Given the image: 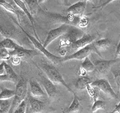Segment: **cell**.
Instances as JSON below:
<instances>
[{"label":"cell","mask_w":120,"mask_h":113,"mask_svg":"<svg viewBox=\"0 0 120 113\" xmlns=\"http://www.w3.org/2000/svg\"><path fill=\"white\" fill-rule=\"evenodd\" d=\"M70 27H71V25L63 24L62 25H61L57 28L51 29L50 31L48 32L47 37L46 40H45L44 43L43 44V46L44 48H47L52 41H53L56 39L62 36L64 34L66 33L68 30L70 29Z\"/></svg>","instance_id":"cell-9"},{"label":"cell","mask_w":120,"mask_h":113,"mask_svg":"<svg viewBox=\"0 0 120 113\" xmlns=\"http://www.w3.org/2000/svg\"><path fill=\"white\" fill-rule=\"evenodd\" d=\"M95 39V37L94 36L84 33L81 38L77 39L75 42H74L71 46H69L66 49V54H68V55H70L73 54V53L76 52L77 51L80 50V49L87 46L88 44L92 43Z\"/></svg>","instance_id":"cell-8"},{"label":"cell","mask_w":120,"mask_h":113,"mask_svg":"<svg viewBox=\"0 0 120 113\" xmlns=\"http://www.w3.org/2000/svg\"><path fill=\"white\" fill-rule=\"evenodd\" d=\"M20 29H22V30L24 32V33L26 35V36L29 38L30 41H31V42L32 43V44L34 45V47H35L36 49H38V50L41 53H42V54L46 56L49 60H50L52 63H55L56 65H60V64L62 63V57H60V56L52 54V53H50V51H48L47 50L46 48H44L43 46V44L40 42V40H38L36 38L32 36L31 35H29V34L28 32H26L25 30L22 29V27H21V26H20Z\"/></svg>","instance_id":"cell-5"},{"label":"cell","mask_w":120,"mask_h":113,"mask_svg":"<svg viewBox=\"0 0 120 113\" xmlns=\"http://www.w3.org/2000/svg\"><path fill=\"white\" fill-rule=\"evenodd\" d=\"M29 84V94L31 96L38 98V99L41 97H44L46 96V93L44 91L42 88H41L38 81L34 80H30Z\"/></svg>","instance_id":"cell-13"},{"label":"cell","mask_w":120,"mask_h":113,"mask_svg":"<svg viewBox=\"0 0 120 113\" xmlns=\"http://www.w3.org/2000/svg\"><path fill=\"white\" fill-rule=\"evenodd\" d=\"M28 80L26 78H20L19 81L17 83L16 89H15V94L13 97L12 103L11 105V109L8 113H13L18 107V105L22 101L25 100V98L27 96L28 92Z\"/></svg>","instance_id":"cell-2"},{"label":"cell","mask_w":120,"mask_h":113,"mask_svg":"<svg viewBox=\"0 0 120 113\" xmlns=\"http://www.w3.org/2000/svg\"><path fill=\"white\" fill-rule=\"evenodd\" d=\"M41 69L43 71V73L46 75L49 80H50L53 84L56 83V84L62 85L68 89V90H69L70 92L74 93V91L70 88L69 85L67 84L65 80H64L61 73H59L58 69H56L55 66L47 63H41Z\"/></svg>","instance_id":"cell-1"},{"label":"cell","mask_w":120,"mask_h":113,"mask_svg":"<svg viewBox=\"0 0 120 113\" xmlns=\"http://www.w3.org/2000/svg\"><path fill=\"white\" fill-rule=\"evenodd\" d=\"M82 69H83L86 73L87 72H93L95 69V65L92 63V61L88 57H86L83 60V62L82 63L81 66Z\"/></svg>","instance_id":"cell-26"},{"label":"cell","mask_w":120,"mask_h":113,"mask_svg":"<svg viewBox=\"0 0 120 113\" xmlns=\"http://www.w3.org/2000/svg\"><path fill=\"white\" fill-rule=\"evenodd\" d=\"M92 82V78H90L88 75H85V76H80L75 82V87L78 90H84L86 89V86L88 85L91 84Z\"/></svg>","instance_id":"cell-18"},{"label":"cell","mask_w":120,"mask_h":113,"mask_svg":"<svg viewBox=\"0 0 120 113\" xmlns=\"http://www.w3.org/2000/svg\"><path fill=\"white\" fill-rule=\"evenodd\" d=\"M85 9H86V2L82 1V2H76L74 5H71L67 9V12L68 14L75 15V16H82Z\"/></svg>","instance_id":"cell-16"},{"label":"cell","mask_w":120,"mask_h":113,"mask_svg":"<svg viewBox=\"0 0 120 113\" xmlns=\"http://www.w3.org/2000/svg\"><path fill=\"white\" fill-rule=\"evenodd\" d=\"M94 52L95 53V49L92 42L91 44H88L87 46H86L84 48L80 49V50L77 51L76 52L73 53V54H71L70 55H66L65 56L62 57V63L65 61H68V60H84L86 57H88L90 54H92Z\"/></svg>","instance_id":"cell-6"},{"label":"cell","mask_w":120,"mask_h":113,"mask_svg":"<svg viewBox=\"0 0 120 113\" xmlns=\"http://www.w3.org/2000/svg\"><path fill=\"white\" fill-rule=\"evenodd\" d=\"M86 89L87 90L88 93L90 95V97H92L93 102H95L98 100V98L99 97L100 90L98 89L97 88H95V87L92 86L90 84L86 86Z\"/></svg>","instance_id":"cell-24"},{"label":"cell","mask_w":120,"mask_h":113,"mask_svg":"<svg viewBox=\"0 0 120 113\" xmlns=\"http://www.w3.org/2000/svg\"><path fill=\"white\" fill-rule=\"evenodd\" d=\"M0 6H2L4 9H5L7 11H8V12L16 15L19 22H20V14H19V12H18V10H17L16 8H15L11 4L6 2L5 0H0Z\"/></svg>","instance_id":"cell-21"},{"label":"cell","mask_w":120,"mask_h":113,"mask_svg":"<svg viewBox=\"0 0 120 113\" xmlns=\"http://www.w3.org/2000/svg\"><path fill=\"white\" fill-rule=\"evenodd\" d=\"M12 103V98L8 100L0 99V113H8Z\"/></svg>","instance_id":"cell-23"},{"label":"cell","mask_w":120,"mask_h":113,"mask_svg":"<svg viewBox=\"0 0 120 113\" xmlns=\"http://www.w3.org/2000/svg\"><path fill=\"white\" fill-rule=\"evenodd\" d=\"M89 1H92V0H83V2H86V3L87 2H89Z\"/></svg>","instance_id":"cell-39"},{"label":"cell","mask_w":120,"mask_h":113,"mask_svg":"<svg viewBox=\"0 0 120 113\" xmlns=\"http://www.w3.org/2000/svg\"><path fill=\"white\" fill-rule=\"evenodd\" d=\"M114 77H115V79H116V84H117V88H118V90L119 92V84H120V75H119V71L117 70L116 71V74H114Z\"/></svg>","instance_id":"cell-31"},{"label":"cell","mask_w":120,"mask_h":113,"mask_svg":"<svg viewBox=\"0 0 120 113\" xmlns=\"http://www.w3.org/2000/svg\"><path fill=\"white\" fill-rule=\"evenodd\" d=\"M61 1H62L65 4H67V0H61Z\"/></svg>","instance_id":"cell-38"},{"label":"cell","mask_w":120,"mask_h":113,"mask_svg":"<svg viewBox=\"0 0 120 113\" xmlns=\"http://www.w3.org/2000/svg\"><path fill=\"white\" fill-rule=\"evenodd\" d=\"M15 94V90H10L5 88H2L0 92V99L1 100H8L13 98Z\"/></svg>","instance_id":"cell-25"},{"label":"cell","mask_w":120,"mask_h":113,"mask_svg":"<svg viewBox=\"0 0 120 113\" xmlns=\"http://www.w3.org/2000/svg\"><path fill=\"white\" fill-rule=\"evenodd\" d=\"M10 59H11V63H12L13 65H14V66L20 65V63H21V60H22L21 58L18 57V56H12Z\"/></svg>","instance_id":"cell-30"},{"label":"cell","mask_w":120,"mask_h":113,"mask_svg":"<svg viewBox=\"0 0 120 113\" xmlns=\"http://www.w3.org/2000/svg\"><path fill=\"white\" fill-rule=\"evenodd\" d=\"M46 0H38V4L40 5V4H41V3H43V2H44Z\"/></svg>","instance_id":"cell-37"},{"label":"cell","mask_w":120,"mask_h":113,"mask_svg":"<svg viewBox=\"0 0 120 113\" xmlns=\"http://www.w3.org/2000/svg\"><path fill=\"white\" fill-rule=\"evenodd\" d=\"M11 57V56L10 55L9 51L7 49L1 48L0 49V60H2V61L5 60H8Z\"/></svg>","instance_id":"cell-29"},{"label":"cell","mask_w":120,"mask_h":113,"mask_svg":"<svg viewBox=\"0 0 120 113\" xmlns=\"http://www.w3.org/2000/svg\"><path fill=\"white\" fill-rule=\"evenodd\" d=\"M120 57V42H119L116 45V59H119Z\"/></svg>","instance_id":"cell-32"},{"label":"cell","mask_w":120,"mask_h":113,"mask_svg":"<svg viewBox=\"0 0 120 113\" xmlns=\"http://www.w3.org/2000/svg\"><path fill=\"white\" fill-rule=\"evenodd\" d=\"M90 85L97 88L100 91H102L107 97L115 100L118 99V95L112 90L110 82L106 78H100L97 79L95 81H92V82Z\"/></svg>","instance_id":"cell-7"},{"label":"cell","mask_w":120,"mask_h":113,"mask_svg":"<svg viewBox=\"0 0 120 113\" xmlns=\"http://www.w3.org/2000/svg\"><path fill=\"white\" fill-rule=\"evenodd\" d=\"M13 1L15 3V5H16L19 8H20L22 11V12H24V14L28 17V18L29 19V20H30V23H31V25L32 26L34 33H35V35L36 36V39L38 40H39L38 36L36 31H35V20H34V18L31 15V14L29 13V10L27 8V7H26V4L24 3V2H22V0H13Z\"/></svg>","instance_id":"cell-14"},{"label":"cell","mask_w":120,"mask_h":113,"mask_svg":"<svg viewBox=\"0 0 120 113\" xmlns=\"http://www.w3.org/2000/svg\"><path fill=\"white\" fill-rule=\"evenodd\" d=\"M24 3L28 6V10L32 16L35 15L38 10L39 4L38 0H24Z\"/></svg>","instance_id":"cell-22"},{"label":"cell","mask_w":120,"mask_h":113,"mask_svg":"<svg viewBox=\"0 0 120 113\" xmlns=\"http://www.w3.org/2000/svg\"><path fill=\"white\" fill-rule=\"evenodd\" d=\"M4 67H5V73L10 78L11 81L17 84L19 81V80H20V78H19L18 75L15 73L14 70L12 69V67H11L9 64L6 63L5 61V63H4Z\"/></svg>","instance_id":"cell-19"},{"label":"cell","mask_w":120,"mask_h":113,"mask_svg":"<svg viewBox=\"0 0 120 113\" xmlns=\"http://www.w3.org/2000/svg\"><path fill=\"white\" fill-rule=\"evenodd\" d=\"M105 106H106V103H105L104 101L97 100L95 102H94L93 103L91 112H92V113H94L96 111L99 110V109H104Z\"/></svg>","instance_id":"cell-27"},{"label":"cell","mask_w":120,"mask_h":113,"mask_svg":"<svg viewBox=\"0 0 120 113\" xmlns=\"http://www.w3.org/2000/svg\"><path fill=\"white\" fill-rule=\"evenodd\" d=\"M113 1H115V0H107V1L106 2H104V3L103 4V5H100L99 7H97V8H103V7H104V6H106L107 5H108L109 3H110V2H113Z\"/></svg>","instance_id":"cell-36"},{"label":"cell","mask_w":120,"mask_h":113,"mask_svg":"<svg viewBox=\"0 0 120 113\" xmlns=\"http://www.w3.org/2000/svg\"><path fill=\"white\" fill-rule=\"evenodd\" d=\"M38 78L40 82L42 84L45 91H46L47 94V96L50 98H54L56 95V91H57L55 85L50 80H49L46 75L43 73H41V72L38 73Z\"/></svg>","instance_id":"cell-10"},{"label":"cell","mask_w":120,"mask_h":113,"mask_svg":"<svg viewBox=\"0 0 120 113\" xmlns=\"http://www.w3.org/2000/svg\"><path fill=\"white\" fill-rule=\"evenodd\" d=\"M19 45L17 43H16L14 40H12L10 38H5L2 41H0V49H10V50H14V49L17 48Z\"/></svg>","instance_id":"cell-20"},{"label":"cell","mask_w":120,"mask_h":113,"mask_svg":"<svg viewBox=\"0 0 120 113\" xmlns=\"http://www.w3.org/2000/svg\"><path fill=\"white\" fill-rule=\"evenodd\" d=\"M84 32L78 27L74 26H71L70 29L68 30L67 32L61 36V40L59 43V49H66L71 46L74 42L82 36Z\"/></svg>","instance_id":"cell-3"},{"label":"cell","mask_w":120,"mask_h":113,"mask_svg":"<svg viewBox=\"0 0 120 113\" xmlns=\"http://www.w3.org/2000/svg\"><path fill=\"white\" fill-rule=\"evenodd\" d=\"M93 44L95 49V53L98 55H99L101 57H102L100 52L107 50L111 45V41L108 39H103L98 41H94Z\"/></svg>","instance_id":"cell-15"},{"label":"cell","mask_w":120,"mask_h":113,"mask_svg":"<svg viewBox=\"0 0 120 113\" xmlns=\"http://www.w3.org/2000/svg\"><path fill=\"white\" fill-rule=\"evenodd\" d=\"M89 24V19L86 17V16H80V19H79V22L77 24V27L82 29V28H85L88 26Z\"/></svg>","instance_id":"cell-28"},{"label":"cell","mask_w":120,"mask_h":113,"mask_svg":"<svg viewBox=\"0 0 120 113\" xmlns=\"http://www.w3.org/2000/svg\"><path fill=\"white\" fill-rule=\"evenodd\" d=\"M4 63H5V61H2L1 63H0V75L5 74V67H4Z\"/></svg>","instance_id":"cell-33"},{"label":"cell","mask_w":120,"mask_h":113,"mask_svg":"<svg viewBox=\"0 0 120 113\" xmlns=\"http://www.w3.org/2000/svg\"><path fill=\"white\" fill-rule=\"evenodd\" d=\"M119 108H120V104L118 103L117 105H116V108L114 109V110H112V111L111 112H110V113H120Z\"/></svg>","instance_id":"cell-34"},{"label":"cell","mask_w":120,"mask_h":113,"mask_svg":"<svg viewBox=\"0 0 120 113\" xmlns=\"http://www.w3.org/2000/svg\"><path fill=\"white\" fill-rule=\"evenodd\" d=\"M81 110V105L80 103L78 96L76 93L74 92V99L70 106L64 112L65 113H80Z\"/></svg>","instance_id":"cell-17"},{"label":"cell","mask_w":120,"mask_h":113,"mask_svg":"<svg viewBox=\"0 0 120 113\" xmlns=\"http://www.w3.org/2000/svg\"><path fill=\"white\" fill-rule=\"evenodd\" d=\"M119 59L115 60H93V63L95 65L94 69V75L100 78H104L108 74V72L110 70L112 66L116 63Z\"/></svg>","instance_id":"cell-4"},{"label":"cell","mask_w":120,"mask_h":113,"mask_svg":"<svg viewBox=\"0 0 120 113\" xmlns=\"http://www.w3.org/2000/svg\"><path fill=\"white\" fill-rule=\"evenodd\" d=\"M27 100L30 105V113H42L45 109V103L43 100L35 98L30 94H27Z\"/></svg>","instance_id":"cell-12"},{"label":"cell","mask_w":120,"mask_h":113,"mask_svg":"<svg viewBox=\"0 0 120 113\" xmlns=\"http://www.w3.org/2000/svg\"><path fill=\"white\" fill-rule=\"evenodd\" d=\"M86 74V72L83 69H82V68L80 67V72H79V75H80V76H85Z\"/></svg>","instance_id":"cell-35"},{"label":"cell","mask_w":120,"mask_h":113,"mask_svg":"<svg viewBox=\"0 0 120 113\" xmlns=\"http://www.w3.org/2000/svg\"><path fill=\"white\" fill-rule=\"evenodd\" d=\"M10 53V55L12 56H18L20 58H25V59H32L34 56H36V55H38L39 54L36 51H34V50H30V49H26L24 48L23 47L19 46L12 50L11 51H9Z\"/></svg>","instance_id":"cell-11"}]
</instances>
